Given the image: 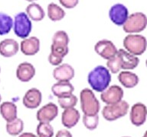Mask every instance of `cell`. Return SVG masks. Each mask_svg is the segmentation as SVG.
<instances>
[{"label":"cell","mask_w":147,"mask_h":137,"mask_svg":"<svg viewBox=\"0 0 147 137\" xmlns=\"http://www.w3.org/2000/svg\"><path fill=\"white\" fill-rule=\"evenodd\" d=\"M111 73L107 67L97 66L94 67L87 75V82L92 90L96 92H103L110 86Z\"/></svg>","instance_id":"1"},{"label":"cell","mask_w":147,"mask_h":137,"mask_svg":"<svg viewBox=\"0 0 147 137\" xmlns=\"http://www.w3.org/2000/svg\"><path fill=\"white\" fill-rule=\"evenodd\" d=\"M80 102L81 110L85 115H95L100 112V104L91 89L86 88L81 90Z\"/></svg>","instance_id":"2"},{"label":"cell","mask_w":147,"mask_h":137,"mask_svg":"<svg viewBox=\"0 0 147 137\" xmlns=\"http://www.w3.org/2000/svg\"><path fill=\"white\" fill-rule=\"evenodd\" d=\"M123 47L126 51L134 56H140L144 53L147 48V41L142 35L129 34L123 40Z\"/></svg>","instance_id":"3"},{"label":"cell","mask_w":147,"mask_h":137,"mask_svg":"<svg viewBox=\"0 0 147 137\" xmlns=\"http://www.w3.org/2000/svg\"><path fill=\"white\" fill-rule=\"evenodd\" d=\"M13 31L19 38L25 39L29 36L32 30V20L23 11L16 14L13 19Z\"/></svg>","instance_id":"4"},{"label":"cell","mask_w":147,"mask_h":137,"mask_svg":"<svg viewBox=\"0 0 147 137\" xmlns=\"http://www.w3.org/2000/svg\"><path fill=\"white\" fill-rule=\"evenodd\" d=\"M147 17L142 12H135L129 15L127 20L123 25V31L128 34H137L146 29Z\"/></svg>","instance_id":"5"},{"label":"cell","mask_w":147,"mask_h":137,"mask_svg":"<svg viewBox=\"0 0 147 137\" xmlns=\"http://www.w3.org/2000/svg\"><path fill=\"white\" fill-rule=\"evenodd\" d=\"M129 105L126 100H123L113 104L106 105L102 110L103 118L107 121H114L123 116H126L128 113Z\"/></svg>","instance_id":"6"},{"label":"cell","mask_w":147,"mask_h":137,"mask_svg":"<svg viewBox=\"0 0 147 137\" xmlns=\"http://www.w3.org/2000/svg\"><path fill=\"white\" fill-rule=\"evenodd\" d=\"M69 37L64 31H57L54 34L51 52L58 54L64 58L69 53Z\"/></svg>","instance_id":"7"},{"label":"cell","mask_w":147,"mask_h":137,"mask_svg":"<svg viewBox=\"0 0 147 137\" xmlns=\"http://www.w3.org/2000/svg\"><path fill=\"white\" fill-rule=\"evenodd\" d=\"M123 90L117 84L110 85L100 94V99L106 104H113L121 101L123 98Z\"/></svg>","instance_id":"8"},{"label":"cell","mask_w":147,"mask_h":137,"mask_svg":"<svg viewBox=\"0 0 147 137\" xmlns=\"http://www.w3.org/2000/svg\"><path fill=\"white\" fill-rule=\"evenodd\" d=\"M128 17V9L121 3L113 5L109 10V18L110 21L117 26H123Z\"/></svg>","instance_id":"9"},{"label":"cell","mask_w":147,"mask_h":137,"mask_svg":"<svg viewBox=\"0 0 147 137\" xmlns=\"http://www.w3.org/2000/svg\"><path fill=\"white\" fill-rule=\"evenodd\" d=\"M94 50L100 57L107 60L116 56L118 51L114 43L107 39L97 41L94 45Z\"/></svg>","instance_id":"10"},{"label":"cell","mask_w":147,"mask_h":137,"mask_svg":"<svg viewBox=\"0 0 147 137\" xmlns=\"http://www.w3.org/2000/svg\"><path fill=\"white\" fill-rule=\"evenodd\" d=\"M58 115V107L54 103H48L37 111L36 117L39 122L50 123Z\"/></svg>","instance_id":"11"},{"label":"cell","mask_w":147,"mask_h":137,"mask_svg":"<svg viewBox=\"0 0 147 137\" xmlns=\"http://www.w3.org/2000/svg\"><path fill=\"white\" fill-rule=\"evenodd\" d=\"M147 117V107L142 103H136L130 110L129 119L131 123L136 126L144 124Z\"/></svg>","instance_id":"12"},{"label":"cell","mask_w":147,"mask_h":137,"mask_svg":"<svg viewBox=\"0 0 147 137\" xmlns=\"http://www.w3.org/2000/svg\"><path fill=\"white\" fill-rule=\"evenodd\" d=\"M52 74L57 82H70L74 77L75 71L70 64L61 63L54 68Z\"/></svg>","instance_id":"13"},{"label":"cell","mask_w":147,"mask_h":137,"mask_svg":"<svg viewBox=\"0 0 147 137\" xmlns=\"http://www.w3.org/2000/svg\"><path fill=\"white\" fill-rule=\"evenodd\" d=\"M42 100V94L36 88H32L25 92L22 98L24 106L28 109H36L40 106Z\"/></svg>","instance_id":"14"},{"label":"cell","mask_w":147,"mask_h":137,"mask_svg":"<svg viewBox=\"0 0 147 137\" xmlns=\"http://www.w3.org/2000/svg\"><path fill=\"white\" fill-rule=\"evenodd\" d=\"M41 43L37 37L32 36L23 39L21 42L19 48L25 56H34L37 54L40 50Z\"/></svg>","instance_id":"15"},{"label":"cell","mask_w":147,"mask_h":137,"mask_svg":"<svg viewBox=\"0 0 147 137\" xmlns=\"http://www.w3.org/2000/svg\"><path fill=\"white\" fill-rule=\"evenodd\" d=\"M117 55L121 64L122 69L124 70L134 69L140 63V59L136 56L131 54L130 53H129L124 49L118 50Z\"/></svg>","instance_id":"16"},{"label":"cell","mask_w":147,"mask_h":137,"mask_svg":"<svg viewBox=\"0 0 147 137\" xmlns=\"http://www.w3.org/2000/svg\"><path fill=\"white\" fill-rule=\"evenodd\" d=\"M35 75V68L30 63H21L16 68V77L20 82H28Z\"/></svg>","instance_id":"17"},{"label":"cell","mask_w":147,"mask_h":137,"mask_svg":"<svg viewBox=\"0 0 147 137\" xmlns=\"http://www.w3.org/2000/svg\"><path fill=\"white\" fill-rule=\"evenodd\" d=\"M20 50L19 44L16 40L6 38L0 41V55L5 58H10L16 56Z\"/></svg>","instance_id":"18"},{"label":"cell","mask_w":147,"mask_h":137,"mask_svg":"<svg viewBox=\"0 0 147 137\" xmlns=\"http://www.w3.org/2000/svg\"><path fill=\"white\" fill-rule=\"evenodd\" d=\"M80 118V112L74 107L64 109L61 114L62 125L67 129H71L78 124Z\"/></svg>","instance_id":"19"},{"label":"cell","mask_w":147,"mask_h":137,"mask_svg":"<svg viewBox=\"0 0 147 137\" xmlns=\"http://www.w3.org/2000/svg\"><path fill=\"white\" fill-rule=\"evenodd\" d=\"M118 80L120 84L126 88H133L139 83V77L135 73L125 70L122 71L118 75Z\"/></svg>","instance_id":"20"},{"label":"cell","mask_w":147,"mask_h":137,"mask_svg":"<svg viewBox=\"0 0 147 137\" xmlns=\"http://www.w3.org/2000/svg\"><path fill=\"white\" fill-rule=\"evenodd\" d=\"M74 91V88L70 82H57L51 87L53 94L57 98L71 94Z\"/></svg>","instance_id":"21"},{"label":"cell","mask_w":147,"mask_h":137,"mask_svg":"<svg viewBox=\"0 0 147 137\" xmlns=\"http://www.w3.org/2000/svg\"><path fill=\"white\" fill-rule=\"evenodd\" d=\"M0 114L6 122L13 120L17 118V106L13 102L5 101L0 104Z\"/></svg>","instance_id":"22"},{"label":"cell","mask_w":147,"mask_h":137,"mask_svg":"<svg viewBox=\"0 0 147 137\" xmlns=\"http://www.w3.org/2000/svg\"><path fill=\"white\" fill-rule=\"evenodd\" d=\"M25 13L27 14L31 20L34 21H42L45 16V12L43 8L35 2H32L26 7Z\"/></svg>","instance_id":"23"},{"label":"cell","mask_w":147,"mask_h":137,"mask_svg":"<svg viewBox=\"0 0 147 137\" xmlns=\"http://www.w3.org/2000/svg\"><path fill=\"white\" fill-rule=\"evenodd\" d=\"M48 17L52 21H58L65 17L66 13L61 7L51 2L48 5Z\"/></svg>","instance_id":"24"},{"label":"cell","mask_w":147,"mask_h":137,"mask_svg":"<svg viewBox=\"0 0 147 137\" xmlns=\"http://www.w3.org/2000/svg\"><path fill=\"white\" fill-rule=\"evenodd\" d=\"M6 131L10 136H16L20 135L24 129V122L22 119L16 118L6 123Z\"/></svg>","instance_id":"25"},{"label":"cell","mask_w":147,"mask_h":137,"mask_svg":"<svg viewBox=\"0 0 147 137\" xmlns=\"http://www.w3.org/2000/svg\"><path fill=\"white\" fill-rule=\"evenodd\" d=\"M13 27V18L4 12H0V35H6Z\"/></svg>","instance_id":"26"},{"label":"cell","mask_w":147,"mask_h":137,"mask_svg":"<svg viewBox=\"0 0 147 137\" xmlns=\"http://www.w3.org/2000/svg\"><path fill=\"white\" fill-rule=\"evenodd\" d=\"M38 137H53L54 129L50 123L39 122L36 129Z\"/></svg>","instance_id":"27"},{"label":"cell","mask_w":147,"mask_h":137,"mask_svg":"<svg viewBox=\"0 0 147 137\" xmlns=\"http://www.w3.org/2000/svg\"><path fill=\"white\" fill-rule=\"evenodd\" d=\"M57 102L61 108L67 109V108L75 107L78 104V98L74 94H71L69 95L58 98H57Z\"/></svg>","instance_id":"28"},{"label":"cell","mask_w":147,"mask_h":137,"mask_svg":"<svg viewBox=\"0 0 147 137\" xmlns=\"http://www.w3.org/2000/svg\"><path fill=\"white\" fill-rule=\"evenodd\" d=\"M83 123L87 130H96L99 124L98 114H95V115H85V114H84Z\"/></svg>","instance_id":"29"},{"label":"cell","mask_w":147,"mask_h":137,"mask_svg":"<svg viewBox=\"0 0 147 137\" xmlns=\"http://www.w3.org/2000/svg\"><path fill=\"white\" fill-rule=\"evenodd\" d=\"M107 68H108V70L110 71V73H113V74H117L121 70V64H120V62H119V59L117 57V55L107 59Z\"/></svg>","instance_id":"30"},{"label":"cell","mask_w":147,"mask_h":137,"mask_svg":"<svg viewBox=\"0 0 147 137\" xmlns=\"http://www.w3.org/2000/svg\"><path fill=\"white\" fill-rule=\"evenodd\" d=\"M63 59H64V57L58 54H56V53H54L50 52V53L48 55V62L51 66H59L62 63Z\"/></svg>","instance_id":"31"},{"label":"cell","mask_w":147,"mask_h":137,"mask_svg":"<svg viewBox=\"0 0 147 137\" xmlns=\"http://www.w3.org/2000/svg\"><path fill=\"white\" fill-rule=\"evenodd\" d=\"M62 6L71 9L75 8L79 3V0H58Z\"/></svg>","instance_id":"32"},{"label":"cell","mask_w":147,"mask_h":137,"mask_svg":"<svg viewBox=\"0 0 147 137\" xmlns=\"http://www.w3.org/2000/svg\"><path fill=\"white\" fill-rule=\"evenodd\" d=\"M55 137H73L72 135L67 130H61L57 132V134L55 136Z\"/></svg>","instance_id":"33"},{"label":"cell","mask_w":147,"mask_h":137,"mask_svg":"<svg viewBox=\"0 0 147 137\" xmlns=\"http://www.w3.org/2000/svg\"><path fill=\"white\" fill-rule=\"evenodd\" d=\"M18 137H38V136L32 132H22L20 135H18Z\"/></svg>","instance_id":"34"},{"label":"cell","mask_w":147,"mask_h":137,"mask_svg":"<svg viewBox=\"0 0 147 137\" xmlns=\"http://www.w3.org/2000/svg\"><path fill=\"white\" fill-rule=\"evenodd\" d=\"M142 137H147V130H146V131L144 136H142Z\"/></svg>","instance_id":"35"},{"label":"cell","mask_w":147,"mask_h":137,"mask_svg":"<svg viewBox=\"0 0 147 137\" xmlns=\"http://www.w3.org/2000/svg\"><path fill=\"white\" fill-rule=\"evenodd\" d=\"M25 1H28V2H34L36 0H25Z\"/></svg>","instance_id":"36"},{"label":"cell","mask_w":147,"mask_h":137,"mask_svg":"<svg viewBox=\"0 0 147 137\" xmlns=\"http://www.w3.org/2000/svg\"><path fill=\"white\" fill-rule=\"evenodd\" d=\"M1 100H2V96L0 94V103H1Z\"/></svg>","instance_id":"37"},{"label":"cell","mask_w":147,"mask_h":137,"mask_svg":"<svg viewBox=\"0 0 147 137\" xmlns=\"http://www.w3.org/2000/svg\"><path fill=\"white\" fill-rule=\"evenodd\" d=\"M146 67H147V59H146Z\"/></svg>","instance_id":"38"},{"label":"cell","mask_w":147,"mask_h":137,"mask_svg":"<svg viewBox=\"0 0 147 137\" xmlns=\"http://www.w3.org/2000/svg\"><path fill=\"white\" fill-rule=\"evenodd\" d=\"M0 72H1V67H0Z\"/></svg>","instance_id":"39"},{"label":"cell","mask_w":147,"mask_h":137,"mask_svg":"<svg viewBox=\"0 0 147 137\" xmlns=\"http://www.w3.org/2000/svg\"><path fill=\"white\" fill-rule=\"evenodd\" d=\"M123 137H129V136H123Z\"/></svg>","instance_id":"40"}]
</instances>
